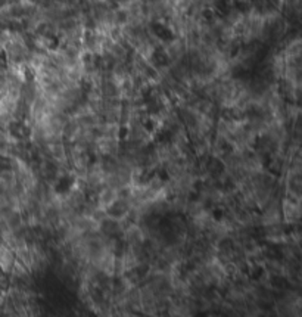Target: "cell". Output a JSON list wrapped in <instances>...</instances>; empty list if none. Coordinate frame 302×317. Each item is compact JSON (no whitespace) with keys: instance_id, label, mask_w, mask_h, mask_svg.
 <instances>
[{"instance_id":"1","label":"cell","mask_w":302,"mask_h":317,"mask_svg":"<svg viewBox=\"0 0 302 317\" xmlns=\"http://www.w3.org/2000/svg\"><path fill=\"white\" fill-rule=\"evenodd\" d=\"M120 199V190L118 187H114V186H107L105 189L100 190L99 193V198H97V208L102 209V211H107L111 205H114L117 201Z\"/></svg>"},{"instance_id":"2","label":"cell","mask_w":302,"mask_h":317,"mask_svg":"<svg viewBox=\"0 0 302 317\" xmlns=\"http://www.w3.org/2000/svg\"><path fill=\"white\" fill-rule=\"evenodd\" d=\"M283 213H284V217L287 220H296L299 217V205L293 202L292 199L290 201L287 199L283 204Z\"/></svg>"}]
</instances>
